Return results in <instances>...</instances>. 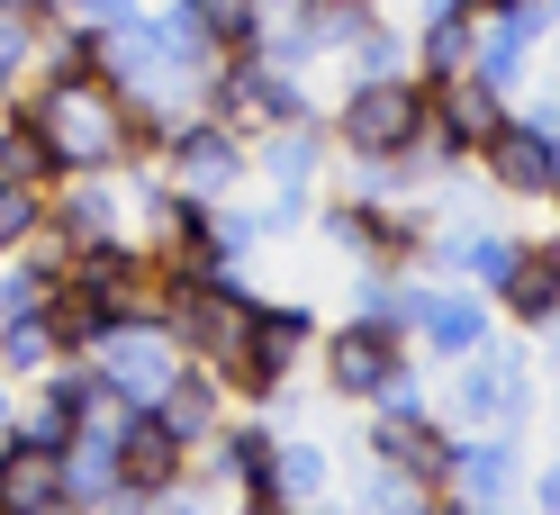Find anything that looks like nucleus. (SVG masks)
<instances>
[{"label": "nucleus", "mask_w": 560, "mask_h": 515, "mask_svg": "<svg viewBox=\"0 0 560 515\" xmlns=\"http://www.w3.org/2000/svg\"><path fill=\"white\" fill-rule=\"evenodd\" d=\"M27 118H37L55 172H127L136 154V109L100 82V73H55L37 100H27Z\"/></svg>", "instance_id": "f257e3e1"}, {"label": "nucleus", "mask_w": 560, "mask_h": 515, "mask_svg": "<svg viewBox=\"0 0 560 515\" xmlns=\"http://www.w3.org/2000/svg\"><path fill=\"white\" fill-rule=\"evenodd\" d=\"M82 362H91L127 407H154V398L172 389V371H182L190 353H182V335H172L163 307H118V317L91 335V353H82Z\"/></svg>", "instance_id": "f03ea898"}, {"label": "nucleus", "mask_w": 560, "mask_h": 515, "mask_svg": "<svg viewBox=\"0 0 560 515\" xmlns=\"http://www.w3.org/2000/svg\"><path fill=\"white\" fill-rule=\"evenodd\" d=\"M416 127H425V82L416 73H371V82L343 91L335 145L353 163H389V154H416Z\"/></svg>", "instance_id": "7ed1b4c3"}, {"label": "nucleus", "mask_w": 560, "mask_h": 515, "mask_svg": "<svg viewBox=\"0 0 560 515\" xmlns=\"http://www.w3.org/2000/svg\"><path fill=\"white\" fill-rule=\"evenodd\" d=\"M163 163H172V199L208 209V199H226V190L244 182V136H235L218 109H208V118H172Z\"/></svg>", "instance_id": "20e7f679"}, {"label": "nucleus", "mask_w": 560, "mask_h": 515, "mask_svg": "<svg viewBox=\"0 0 560 515\" xmlns=\"http://www.w3.org/2000/svg\"><path fill=\"white\" fill-rule=\"evenodd\" d=\"M452 407H462V425H488V434H515L534 417V381H524V362L506 353H462V381H452Z\"/></svg>", "instance_id": "39448f33"}, {"label": "nucleus", "mask_w": 560, "mask_h": 515, "mask_svg": "<svg viewBox=\"0 0 560 515\" xmlns=\"http://www.w3.org/2000/svg\"><path fill=\"white\" fill-rule=\"evenodd\" d=\"M506 489H515V443H506V434H488V425H470V434L443 453L434 498H443L452 515H479V506H498Z\"/></svg>", "instance_id": "423d86ee"}, {"label": "nucleus", "mask_w": 560, "mask_h": 515, "mask_svg": "<svg viewBox=\"0 0 560 515\" xmlns=\"http://www.w3.org/2000/svg\"><path fill=\"white\" fill-rule=\"evenodd\" d=\"M479 163H488V182L515 190V199H551L560 190V145H551L542 118H498L488 145H479Z\"/></svg>", "instance_id": "0eeeda50"}, {"label": "nucleus", "mask_w": 560, "mask_h": 515, "mask_svg": "<svg viewBox=\"0 0 560 515\" xmlns=\"http://www.w3.org/2000/svg\"><path fill=\"white\" fill-rule=\"evenodd\" d=\"M182 470H190V453L172 443V425L154 407H127V425H118V506L127 498H163Z\"/></svg>", "instance_id": "6e6552de"}, {"label": "nucleus", "mask_w": 560, "mask_h": 515, "mask_svg": "<svg viewBox=\"0 0 560 515\" xmlns=\"http://www.w3.org/2000/svg\"><path fill=\"white\" fill-rule=\"evenodd\" d=\"M389 371H407L398 353V326H380V317H353L343 335H326V389L335 398H371Z\"/></svg>", "instance_id": "1a4fd4ad"}, {"label": "nucleus", "mask_w": 560, "mask_h": 515, "mask_svg": "<svg viewBox=\"0 0 560 515\" xmlns=\"http://www.w3.org/2000/svg\"><path fill=\"white\" fill-rule=\"evenodd\" d=\"M307 335H317V326H307V307H254V335H244V362H235V389H280V381H290V362L307 353Z\"/></svg>", "instance_id": "9d476101"}, {"label": "nucleus", "mask_w": 560, "mask_h": 515, "mask_svg": "<svg viewBox=\"0 0 560 515\" xmlns=\"http://www.w3.org/2000/svg\"><path fill=\"white\" fill-rule=\"evenodd\" d=\"M154 417L172 425V443H182V453H199V443L218 434V417H226V389L208 381V371H190V362H182V371H172V389L154 398Z\"/></svg>", "instance_id": "9b49d317"}, {"label": "nucleus", "mask_w": 560, "mask_h": 515, "mask_svg": "<svg viewBox=\"0 0 560 515\" xmlns=\"http://www.w3.org/2000/svg\"><path fill=\"white\" fill-rule=\"evenodd\" d=\"M46 506H63L55 453H37V443H0V515H46Z\"/></svg>", "instance_id": "f8f14e48"}, {"label": "nucleus", "mask_w": 560, "mask_h": 515, "mask_svg": "<svg viewBox=\"0 0 560 515\" xmlns=\"http://www.w3.org/2000/svg\"><path fill=\"white\" fill-rule=\"evenodd\" d=\"M416 335H425L434 353H470V343H488V299H470V290H425V299H416Z\"/></svg>", "instance_id": "ddd939ff"}, {"label": "nucleus", "mask_w": 560, "mask_h": 515, "mask_svg": "<svg viewBox=\"0 0 560 515\" xmlns=\"http://www.w3.org/2000/svg\"><path fill=\"white\" fill-rule=\"evenodd\" d=\"M506 307V317H524V326H551V307H560V262L542 254V245H524L515 262H506V281L488 290Z\"/></svg>", "instance_id": "4468645a"}, {"label": "nucleus", "mask_w": 560, "mask_h": 515, "mask_svg": "<svg viewBox=\"0 0 560 515\" xmlns=\"http://www.w3.org/2000/svg\"><path fill=\"white\" fill-rule=\"evenodd\" d=\"M317 154H326V136L307 127V118H280V127H262V163H271V182H280V190H299L307 172H317Z\"/></svg>", "instance_id": "2eb2a0df"}, {"label": "nucleus", "mask_w": 560, "mask_h": 515, "mask_svg": "<svg viewBox=\"0 0 560 515\" xmlns=\"http://www.w3.org/2000/svg\"><path fill=\"white\" fill-rule=\"evenodd\" d=\"M425 245H434L443 262H462V271H479V281H488V290H498V281H506V262L524 254V245H515V235H498V226H488V235H425Z\"/></svg>", "instance_id": "dca6fc26"}, {"label": "nucleus", "mask_w": 560, "mask_h": 515, "mask_svg": "<svg viewBox=\"0 0 560 515\" xmlns=\"http://www.w3.org/2000/svg\"><path fill=\"white\" fill-rule=\"evenodd\" d=\"M46 362H55V326H46V307H37V317H0V371H10V381H37Z\"/></svg>", "instance_id": "f3484780"}, {"label": "nucleus", "mask_w": 560, "mask_h": 515, "mask_svg": "<svg viewBox=\"0 0 560 515\" xmlns=\"http://www.w3.org/2000/svg\"><path fill=\"white\" fill-rule=\"evenodd\" d=\"M37 10H19V0H0V100L27 82V63H37Z\"/></svg>", "instance_id": "a211bd4d"}, {"label": "nucleus", "mask_w": 560, "mask_h": 515, "mask_svg": "<svg viewBox=\"0 0 560 515\" xmlns=\"http://www.w3.org/2000/svg\"><path fill=\"white\" fill-rule=\"evenodd\" d=\"M27 235H46V182H10L0 172V254H19Z\"/></svg>", "instance_id": "6ab92c4d"}, {"label": "nucleus", "mask_w": 560, "mask_h": 515, "mask_svg": "<svg viewBox=\"0 0 560 515\" xmlns=\"http://www.w3.org/2000/svg\"><path fill=\"white\" fill-rule=\"evenodd\" d=\"M326 489V453L317 443H271V506L280 498H317Z\"/></svg>", "instance_id": "aec40b11"}, {"label": "nucleus", "mask_w": 560, "mask_h": 515, "mask_svg": "<svg viewBox=\"0 0 560 515\" xmlns=\"http://www.w3.org/2000/svg\"><path fill=\"white\" fill-rule=\"evenodd\" d=\"M0 172H10V182H55V154H46V136H37L27 109L0 127Z\"/></svg>", "instance_id": "412c9836"}, {"label": "nucleus", "mask_w": 560, "mask_h": 515, "mask_svg": "<svg viewBox=\"0 0 560 515\" xmlns=\"http://www.w3.org/2000/svg\"><path fill=\"white\" fill-rule=\"evenodd\" d=\"M63 434H73V407H63V398L46 389V398L19 417V434H10V443H37V453H63Z\"/></svg>", "instance_id": "4be33fe9"}, {"label": "nucleus", "mask_w": 560, "mask_h": 515, "mask_svg": "<svg viewBox=\"0 0 560 515\" xmlns=\"http://www.w3.org/2000/svg\"><path fill=\"white\" fill-rule=\"evenodd\" d=\"M182 10H190L218 46H244V37H254V0H182Z\"/></svg>", "instance_id": "5701e85b"}, {"label": "nucleus", "mask_w": 560, "mask_h": 515, "mask_svg": "<svg viewBox=\"0 0 560 515\" xmlns=\"http://www.w3.org/2000/svg\"><path fill=\"white\" fill-rule=\"evenodd\" d=\"M46 299H55V271L27 262V271H10V281H0V317H37Z\"/></svg>", "instance_id": "b1692460"}, {"label": "nucleus", "mask_w": 560, "mask_h": 515, "mask_svg": "<svg viewBox=\"0 0 560 515\" xmlns=\"http://www.w3.org/2000/svg\"><path fill=\"white\" fill-rule=\"evenodd\" d=\"M425 498H434V489H425V479H416V470H398V461H380V479H371V506H389V515H416Z\"/></svg>", "instance_id": "393cba45"}, {"label": "nucleus", "mask_w": 560, "mask_h": 515, "mask_svg": "<svg viewBox=\"0 0 560 515\" xmlns=\"http://www.w3.org/2000/svg\"><path fill=\"white\" fill-rule=\"evenodd\" d=\"M55 19H82V27H118V19H136V0H55Z\"/></svg>", "instance_id": "a878e982"}, {"label": "nucleus", "mask_w": 560, "mask_h": 515, "mask_svg": "<svg viewBox=\"0 0 560 515\" xmlns=\"http://www.w3.org/2000/svg\"><path fill=\"white\" fill-rule=\"evenodd\" d=\"M479 10H488V19H498V10H524V0H479Z\"/></svg>", "instance_id": "bb28decb"}, {"label": "nucleus", "mask_w": 560, "mask_h": 515, "mask_svg": "<svg viewBox=\"0 0 560 515\" xmlns=\"http://www.w3.org/2000/svg\"><path fill=\"white\" fill-rule=\"evenodd\" d=\"M0 425H10V389H0Z\"/></svg>", "instance_id": "cd10ccee"}]
</instances>
